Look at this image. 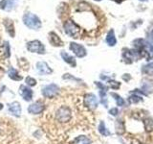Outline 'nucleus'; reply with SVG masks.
I'll return each mask as SVG.
<instances>
[{"label": "nucleus", "mask_w": 153, "mask_h": 144, "mask_svg": "<svg viewBox=\"0 0 153 144\" xmlns=\"http://www.w3.org/2000/svg\"><path fill=\"white\" fill-rule=\"evenodd\" d=\"M60 56L61 58L63 59V61L65 62H67L68 64H70L71 66H73V67H76V59L73 57V56H71L69 55L68 53H66L65 51H61L60 52Z\"/></svg>", "instance_id": "nucleus-16"}, {"label": "nucleus", "mask_w": 153, "mask_h": 144, "mask_svg": "<svg viewBox=\"0 0 153 144\" xmlns=\"http://www.w3.org/2000/svg\"><path fill=\"white\" fill-rule=\"evenodd\" d=\"M115 129H116V133L118 134H123L126 132V125L122 118H119L115 121Z\"/></svg>", "instance_id": "nucleus-18"}, {"label": "nucleus", "mask_w": 153, "mask_h": 144, "mask_svg": "<svg viewBox=\"0 0 153 144\" xmlns=\"http://www.w3.org/2000/svg\"><path fill=\"white\" fill-rule=\"evenodd\" d=\"M151 38H153V30H152V32H151Z\"/></svg>", "instance_id": "nucleus-34"}, {"label": "nucleus", "mask_w": 153, "mask_h": 144, "mask_svg": "<svg viewBox=\"0 0 153 144\" xmlns=\"http://www.w3.org/2000/svg\"><path fill=\"white\" fill-rule=\"evenodd\" d=\"M109 113L111 115H113V116H117L118 113H119V110L117 108H112V109L109 110Z\"/></svg>", "instance_id": "nucleus-32"}, {"label": "nucleus", "mask_w": 153, "mask_h": 144, "mask_svg": "<svg viewBox=\"0 0 153 144\" xmlns=\"http://www.w3.org/2000/svg\"><path fill=\"white\" fill-rule=\"evenodd\" d=\"M143 101V99L141 97V96L136 95V94H132L128 97V103L129 104H137L139 102H142Z\"/></svg>", "instance_id": "nucleus-24"}, {"label": "nucleus", "mask_w": 153, "mask_h": 144, "mask_svg": "<svg viewBox=\"0 0 153 144\" xmlns=\"http://www.w3.org/2000/svg\"><path fill=\"white\" fill-rule=\"evenodd\" d=\"M8 76L10 79H12L13 81H20L22 80V77L19 75L18 71L13 68V67H10L9 70H8Z\"/></svg>", "instance_id": "nucleus-19"}, {"label": "nucleus", "mask_w": 153, "mask_h": 144, "mask_svg": "<svg viewBox=\"0 0 153 144\" xmlns=\"http://www.w3.org/2000/svg\"><path fill=\"white\" fill-rule=\"evenodd\" d=\"M99 132L100 134H102V136H110V132L106 129V126H105V124L103 121H100V125H99Z\"/></svg>", "instance_id": "nucleus-22"}, {"label": "nucleus", "mask_w": 153, "mask_h": 144, "mask_svg": "<svg viewBox=\"0 0 153 144\" xmlns=\"http://www.w3.org/2000/svg\"><path fill=\"white\" fill-rule=\"evenodd\" d=\"M140 1H143V2H146V1H147V0H140Z\"/></svg>", "instance_id": "nucleus-35"}, {"label": "nucleus", "mask_w": 153, "mask_h": 144, "mask_svg": "<svg viewBox=\"0 0 153 144\" xmlns=\"http://www.w3.org/2000/svg\"><path fill=\"white\" fill-rule=\"evenodd\" d=\"M59 92V88L56 84L47 85L42 88V94L46 98H54Z\"/></svg>", "instance_id": "nucleus-5"}, {"label": "nucleus", "mask_w": 153, "mask_h": 144, "mask_svg": "<svg viewBox=\"0 0 153 144\" xmlns=\"http://www.w3.org/2000/svg\"><path fill=\"white\" fill-rule=\"evenodd\" d=\"M3 109V104H0V110Z\"/></svg>", "instance_id": "nucleus-33"}, {"label": "nucleus", "mask_w": 153, "mask_h": 144, "mask_svg": "<svg viewBox=\"0 0 153 144\" xmlns=\"http://www.w3.org/2000/svg\"><path fill=\"white\" fill-rule=\"evenodd\" d=\"M105 40H106L107 44L109 46H115L117 43V40H116V37H115V33H114V30H110L107 34L106 36V38H105Z\"/></svg>", "instance_id": "nucleus-20"}, {"label": "nucleus", "mask_w": 153, "mask_h": 144, "mask_svg": "<svg viewBox=\"0 0 153 144\" xmlns=\"http://www.w3.org/2000/svg\"><path fill=\"white\" fill-rule=\"evenodd\" d=\"M73 144H91V140L85 136H79L75 138Z\"/></svg>", "instance_id": "nucleus-21"}, {"label": "nucleus", "mask_w": 153, "mask_h": 144, "mask_svg": "<svg viewBox=\"0 0 153 144\" xmlns=\"http://www.w3.org/2000/svg\"><path fill=\"white\" fill-rule=\"evenodd\" d=\"M152 74H153V73H152Z\"/></svg>", "instance_id": "nucleus-36"}, {"label": "nucleus", "mask_w": 153, "mask_h": 144, "mask_svg": "<svg viewBox=\"0 0 153 144\" xmlns=\"http://www.w3.org/2000/svg\"><path fill=\"white\" fill-rule=\"evenodd\" d=\"M83 103L84 106L87 109L91 110H94L98 108V105H99V101L97 96L93 93H88L84 96V100H83Z\"/></svg>", "instance_id": "nucleus-6"}, {"label": "nucleus", "mask_w": 153, "mask_h": 144, "mask_svg": "<svg viewBox=\"0 0 153 144\" xmlns=\"http://www.w3.org/2000/svg\"><path fill=\"white\" fill-rule=\"evenodd\" d=\"M17 5V0H2L0 1V9L4 11H12Z\"/></svg>", "instance_id": "nucleus-12"}, {"label": "nucleus", "mask_w": 153, "mask_h": 144, "mask_svg": "<svg viewBox=\"0 0 153 144\" xmlns=\"http://www.w3.org/2000/svg\"><path fill=\"white\" fill-rule=\"evenodd\" d=\"M100 102L102 105H104V107H107L108 105V100L106 96V91L100 90Z\"/></svg>", "instance_id": "nucleus-25"}, {"label": "nucleus", "mask_w": 153, "mask_h": 144, "mask_svg": "<svg viewBox=\"0 0 153 144\" xmlns=\"http://www.w3.org/2000/svg\"><path fill=\"white\" fill-rule=\"evenodd\" d=\"M64 32L66 35H68L71 38H78L80 34V28L76 23H75L73 20H66L63 23Z\"/></svg>", "instance_id": "nucleus-2"}, {"label": "nucleus", "mask_w": 153, "mask_h": 144, "mask_svg": "<svg viewBox=\"0 0 153 144\" xmlns=\"http://www.w3.org/2000/svg\"><path fill=\"white\" fill-rule=\"evenodd\" d=\"M142 72H143V73H146V74L153 73V62L143 66L142 68Z\"/></svg>", "instance_id": "nucleus-26"}, {"label": "nucleus", "mask_w": 153, "mask_h": 144, "mask_svg": "<svg viewBox=\"0 0 153 144\" xmlns=\"http://www.w3.org/2000/svg\"><path fill=\"white\" fill-rule=\"evenodd\" d=\"M72 118V112L69 107L62 106L56 112V119L60 123H66Z\"/></svg>", "instance_id": "nucleus-3"}, {"label": "nucleus", "mask_w": 153, "mask_h": 144, "mask_svg": "<svg viewBox=\"0 0 153 144\" xmlns=\"http://www.w3.org/2000/svg\"><path fill=\"white\" fill-rule=\"evenodd\" d=\"M69 48H70V50L79 58H83L87 55V52H86L84 46L79 44V43H76V42H71Z\"/></svg>", "instance_id": "nucleus-7"}, {"label": "nucleus", "mask_w": 153, "mask_h": 144, "mask_svg": "<svg viewBox=\"0 0 153 144\" xmlns=\"http://www.w3.org/2000/svg\"><path fill=\"white\" fill-rule=\"evenodd\" d=\"M26 48L29 52L36 53V54H45V46L39 40H31L27 42Z\"/></svg>", "instance_id": "nucleus-4"}, {"label": "nucleus", "mask_w": 153, "mask_h": 144, "mask_svg": "<svg viewBox=\"0 0 153 144\" xmlns=\"http://www.w3.org/2000/svg\"><path fill=\"white\" fill-rule=\"evenodd\" d=\"M9 112H11L12 114H13L14 116L19 117L21 114V107L20 104L18 102H13L9 105Z\"/></svg>", "instance_id": "nucleus-15"}, {"label": "nucleus", "mask_w": 153, "mask_h": 144, "mask_svg": "<svg viewBox=\"0 0 153 144\" xmlns=\"http://www.w3.org/2000/svg\"><path fill=\"white\" fill-rule=\"evenodd\" d=\"M23 23L29 28L33 30H39L41 28V20L36 14L33 13H26L22 17Z\"/></svg>", "instance_id": "nucleus-1"}, {"label": "nucleus", "mask_w": 153, "mask_h": 144, "mask_svg": "<svg viewBox=\"0 0 153 144\" xmlns=\"http://www.w3.org/2000/svg\"><path fill=\"white\" fill-rule=\"evenodd\" d=\"M25 83L29 86H35L36 85V79H33V78H32V77L28 76V77H26V79H25Z\"/></svg>", "instance_id": "nucleus-29"}, {"label": "nucleus", "mask_w": 153, "mask_h": 144, "mask_svg": "<svg viewBox=\"0 0 153 144\" xmlns=\"http://www.w3.org/2000/svg\"><path fill=\"white\" fill-rule=\"evenodd\" d=\"M111 96H112V97H114L117 105L120 106V107H123V106L126 105V101L123 100V98L122 97V96H120L119 94L115 93V92H111Z\"/></svg>", "instance_id": "nucleus-23"}, {"label": "nucleus", "mask_w": 153, "mask_h": 144, "mask_svg": "<svg viewBox=\"0 0 153 144\" xmlns=\"http://www.w3.org/2000/svg\"><path fill=\"white\" fill-rule=\"evenodd\" d=\"M134 45H135V47L138 48V49H143V48L145 47V40H143V38H138V40L134 41Z\"/></svg>", "instance_id": "nucleus-27"}, {"label": "nucleus", "mask_w": 153, "mask_h": 144, "mask_svg": "<svg viewBox=\"0 0 153 144\" xmlns=\"http://www.w3.org/2000/svg\"><path fill=\"white\" fill-rule=\"evenodd\" d=\"M123 60H128L127 62L129 64V62H132L133 61H137L140 58V55H139V52L135 50H126L123 53Z\"/></svg>", "instance_id": "nucleus-11"}, {"label": "nucleus", "mask_w": 153, "mask_h": 144, "mask_svg": "<svg viewBox=\"0 0 153 144\" xmlns=\"http://www.w3.org/2000/svg\"><path fill=\"white\" fill-rule=\"evenodd\" d=\"M36 70L40 75L51 74L53 72L51 67L48 65V64H46L45 62H38L36 64Z\"/></svg>", "instance_id": "nucleus-9"}, {"label": "nucleus", "mask_w": 153, "mask_h": 144, "mask_svg": "<svg viewBox=\"0 0 153 144\" xmlns=\"http://www.w3.org/2000/svg\"><path fill=\"white\" fill-rule=\"evenodd\" d=\"M3 24L4 27L6 28V31L12 38H14V35H16V30H14V26H13V22L12 19L10 18H5L3 20Z\"/></svg>", "instance_id": "nucleus-14"}, {"label": "nucleus", "mask_w": 153, "mask_h": 144, "mask_svg": "<svg viewBox=\"0 0 153 144\" xmlns=\"http://www.w3.org/2000/svg\"><path fill=\"white\" fill-rule=\"evenodd\" d=\"M0 55L3 59H7L11 56V49H10V45L8 41H5L3 44L0 45Z\"/></svg>", "instance_id": "nucleus-17"}, {"label": "nucleus", "mask_w": 153, "mask_h": 144, "mask_svg": "<svg viewBox=\"0 0 153 144\" xmlns=\"http://www.w3.org/2000/svg\"><path fill=\"white\" fill-rule=\"evenodd\" d=\"M109 86H110V88H112L113 89H118L120 86H121V84L116 81H109Z\"/></svg>", "instance_id": "nucleus-30"}, {"label": "nucleus", "mask_w": 153, "mask_h": 144, "mask_svg": "<svg viewBox=\"0 0 153 144\" xmlns=\"http://www.w3.org/2000/svg\"><path fill=\"white\" fill-rule=\"evenodd\" d=\"M48 38H49V42L53 46H56V47L63 46V41L61 40V38L57 36L55 32H50L49 35H48Z\"/></svg>", "instance_id": "nucleus-13"}, {"label": "nucleus", "mask_w": 153, "mask_h": 144, "mask_svg": "<svg viewBox=\"0 0 153 144\" xmlns=\"http://www.w3.org/2000/svg\"><path fill=\"white\" fill-rule=\"evenodd\" d=\"M96 86H98V88H100V90H102V91H106L108 89V88L106 86H104L102 83H100V82H95Z\"/></svg>", "instance_id": "nucleus-31"}, {"label": "nucleus", "mask_w": 153, "mask_h": 144, "mask_svg": "<svg viewBox=\"0 0 153 144\" xmlns=\"http://www.w3.org/2000/svg\"><path fill=\"white\" fill-rule=\"evenodd\" d=\"M145 127L147 131H149V130H152L153 129V119L152 118H146L145 120Z\"/></svg>", "instance_id": "nucleus-28"}, {"label": "nucleus", "mask_w": 153, "mask_h": 144, "mask_svg": "<svg viewBox=\"0 0 153 144\" xmlns=\"http://www.w3.org/2000/svg\"><path fill=\"white\" fill-rule=\"evenodd\" d=\"M45 109V106L41 101H36V102L31 104L28 108V112L31 114H39Z\"/></svg>", "instance_id": "nucleus-8"}, {"label": "nucleus", "mask_w": 153, "mask_h": 144, "mask_svg": "<svg viewBox=\"0 0 153 144\" xmlns=\"http://www.w3.org/2000/svg\"><path fill=\"white\" fill-rule=\"evenodd\" d=\"M19 93L25 101H31L33 98V90L24 85L19 86Z\"/></svg>", "instance_id": "nucleus-10"}]
</instances>
